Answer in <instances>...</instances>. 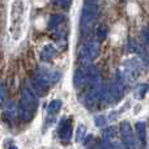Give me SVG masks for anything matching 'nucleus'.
Segmentation results:
<instances>
[{"label": "nucleus", "mask_w": 149, "mask_h": 149, "mask_svg": "<svg viewBox=\"0 0 149 149\" xmlns=\"http://www.w3.org/2000/svg\"><path fill=\"white\" fill-rule=\"evenodd\" d=\"M28 5L25 0H12L9 13V33L13 39H20L25 29Z\"/></svg>", "instance_id": "f257e3e1"}, {"label": "nucleus", "mask_w": 149, "mask_h": 149, "mask_svg": "<svg viewBox=\"0 0 149 149\" xmlns=\"http://www.w3.org/2000/svg\"><path fill=\"white\" fill-rule=\"evenodd\" d=\"M37 107H38L37 93L34 92L33 88L25 86L22 90V98H21V102H20V107H18L20 119L24 122L31 120L37 111Z\"/></svg>", "instance_id": "f03ea898"}, {"label": "nucleus", "mask_w": 149, "mask_h": 149, "mask_svg": "<svg viewBox=\"0 0 149 149\" xmlns=\"http://www.w3.org/2000/svg\"><path fill=\"white\" fill-rule=\"evenodd\" d=\"M98 15H100V8L98 4L93 0H88L84 4L81 10V17H80V25H81L82 31L86 33L90 28L93 26V24L97 21Z\"/></svg>", "instance_id": "7ed1b4c3"}, {"label": "nucleus", "mask_w": 149, "mask_h": 149, "mask_svg": "<svg viewBox=\"0 0 149 149\" xmlns=\"http://www.w3.org/2000/svg\"><path fill=\"white\" fill-rule=\"evenodd\" d=\"M58 135L60 140L64 143H68L72 137V120L68 119L67 116H63L60 120L59 127H58Z\"/></svg>", "instance_id": "20e7f679"}, {"label": "nucleus", "mask_w": 149, "mask_h": 149, "mask_svg": "<svg viewBox=\"0 0 149 149\" xmlns=\"http://www.w3.org/2000/svg\"><path fill=\"white\" fill-rule=\"evenodd\" d=\"M120 132H122V137H123V143L127 145V147H130V148L136 147L134 131H132L131 124H130L127 120H124L120 123Z\"/></svg>", "instance_id": "39448f33"}, {"label": "nucleus", "mask_w": 149, "mask_h": 149, "mask_svg": "<svg viewBox=\"0 0 149 149\" xmlns=\"http://www.w3.org/2000/svg\"><path fill=\"white\" fill-rule=\"evenodd\" d=\"M37 74H38L39 77H42L45 81H47L50 85L56 84L60 80V77H62V73L60 72H58V71H55V70H50V68H41Z\"/></svg>", "instance_id": "423d86ee"}, {"label": "nucleus", "mask_w": 149, "mask_h": 149, "mask_svg": "<svg viewBox=\"0 0 149 149\" xmlns=\"http://www.w3.org/2000/svg\"><path fill=\"white\" fill-rule=\"evenodd\" d=\"M49 86H50L49 82L45 81V80L42 79V77H39L38 74H36V76L31 79V88H33L34 92H36L38 95H41V97H43V95L47 94Z\"/></svg>", "instance_id": "0eeeda50"}, {"label": "nucleus", "mask_w": 149, "mask_h": 149, "mask_svg": "<svg viewBox=\"0 0 149 149\" xmlns=\"http://www.w3.org/2000/svg\"><path fill=\"white\" fill-rule=\"evenodd\" d=\"M124 67V71L123 72L126 73V76L130 79V81H131L132 79H136L137 76H139L140 73V65L139 63L136 62V60L131 59V60H126L123 64Z\"/></svg>", "instance_id": "6e6552de"}, {"label": "nucleus", "mask_w": 149, "mask_h": 149, "mask_svg": "<svg viewBox=\"0 0 149 149\" xmlns=\"http://www.w3.org/2000/svg\"><path fill=\"white\" fill-rule=\"evenodd\" d=\"M89 82V73H88V70L85 68H80L77 70L73 74V84L76 88H82Z\"/></svg>", "instance_id": "1a4fd4ad"}, {"label": "nucleus", "mask_w": 149, "mask_h": 149, "mask_svg": "<svg viewBox=\"0 0 149 149\" xmlns=\"http://www.w3.org/2000/svg\"><path fill=\"white\" fill-rule=\"evenodd\" d=\"M18 114V107L16 101H8L4 107V116L7 120H13Z\"/></svg>", "instance_id": "9d476101"}, {"label": "nucleus", "mask_w": 149, "mask_h": 149, "mask_svg": "<svg viewBox=\"0 0 149 149\" xmlns=\"http://www.w3.org/2000/svg\"><path fill=\"white\" fill-rule=\"evenodd\" d=\"M84 50L86 51V54L89 55V58L92 60L97 59V58L100 56V54H101V46H100L98 42H93V41L89 42V43L84 47Z\"/></svg>", "instance_id": "9b49d317"}, {"label": "nucleus", "mask_w": 149, "mask_h": 149, "mask_svg": "<svg viewBox=\"0 0 149 149\" xmlns=\"http://www.w3.org/2000/svg\"><path fill=\"white\" fill-rule=\"evenodd\" d=\"M56 52H58L56 49H55L52 45H46L41 51V59L43 60V62H51L55 58Z\"/></svg>", "instance_id": "f8f14e48"}, {"label": "nucleus", "mask_w": 149, "mask_h": 149, "mask_svg": "<svg viewBox=\"0 0 149 149\" xmlns=\"http://www.w3.org/2000/svg\"><path fill=\"white\" fill-rule=\"evenodd\" d=\"M135 130H136L139 141L145 143V140H147V124H145L144 122H137V123L135 124Z\"/></svg>", "instance_id": "ddd939ff"}, {"label": "nucleus", "mask_w": 149, "mask_h": 149, "mask_svg": "<svg viewBox=\"0 0 149 149\" xmlns=\"http://www.w3.org/2000/svg\"><path fill=\"white\" fill-rule=\"evenodd\" d=\"M65 21L64 15H51L49 20V28L50 29H58L63 25V22Z\"/></svg>", "instance_id": "4468645a"}, {"label": "nucleus", "mask_w": 149, "mask_h": 149, "mask_svg": "<svg viewBox=\"0 0 149 149\" xmlns=\"http://www.w3.org/2000/svg\"><path fill=\"white\" fill-rule=\"evenodd\" d=\"M149 92V84H139L134 90V97L136 100H143Z\"/></svg>", "instance_id": "2eb2a0df"}, {"label": "nucleus", "mask_w": 149, "mask_h": 149, "mask_svg": "<svg viewBox=\"0 0 149 149\" xmlns=\"http://www.w3.org/2000/svg\"><path fill=\"white\" fill-rule=\"evenodd\" d=\"M62 101L60 100H54V101H51V102L47 105V113L49 114H51V115H54V114H56V113H59V110L62 109Z\"/></svg>", "instance_id": "dca6fc26"}, {"label": "nucleus", "mask_w": 149, "mask_h": 149, "mask_svg": "<svg viewBox=\"0 0 149 149\" xmlns=\"http://www.w3.org/2000/svg\"><path fill=\"white\" fill-rule=\"evenodd\" d=\"M116 136V130L115 127H107V128L103 130L102 132V139L106 141H113Z\"/></svg>", "instance_id": "f3484780"}, {"label": "nucleus", "mask_w": 149, "mask_h": 149, "mask_svg": "<svg viewBox=\"0 0 149 149\" xmlns=\"http://www.w3.org/2000/svg\"><path fill=\"white\" fill-rule=\"evenodd\" d=\"M109 34V28L106 25H100L97 28V31H95V36H97L98 41H105L106 37Z\"/></svg>", "instance_id": "a211bd4d"}, {"label": "nucleus", "mask_w": 149, "mask_h": 149, "mask_svg": "<svg viewBox=\"0 0 149 149\" xmlns=\"http://www.w3.org/2000/svg\"><path fill=\"white\" fill-rule=\"evenodd\" d=\"M137 55L140 56V59H141V62H143V64H145V65H148L149 64V54H148V51L145 50V47H140V50L137 51Z\"/></svg>", "instance_id": "6ab92c4d"}, {"label": "nucleus", "mask_w": 149, "mask_h": 149, "mask_svg": "<svg viewBox=\"0 0 149 149\" xmlns=\"http://www.w3.org/2000/svg\"><path fill=\"white\" fill-rule=\"evenodd\" d=\"M85 132H86V127H85L84 124H80L76 131V141H82V140H84Z\"/></svg>", "instance_id": "aec40b11"}, {"label": "nucleus", "mask_w": 149, "mask_h": 149, "mask_svg": "<svg viewBox=\"0 0 149 149\" xmlns=\"http://www.w3.org/2000/svg\"><path fill=\"white\" fill-rule=\"evenodd\" d=\"M94 123L97 127H105L106 123H107V118L105 115H98V116H95Z\"/></svg>", "instance_id": "412c9836"}, {"label": "nucleus", "mask_w": 149, "mask_h": 149, "mask_svg": "<svg viewBox=\"0 0 149 149\" xmlns=\"http://www.w3.org/2000/svg\"><path fill=\"white\" fill-rule=\"evenodd\" d=\"M128 46H130V50H131L132 52H136L137 54V51L140 50V45H139V42L136 41V39H134V38H131L130 39V43H128Z\"/></svg>", "instance_id": "4be33fe9"}, {"label": "nucleus", "mask_w": 149, "mask_h": 149, "mask_svg": "<svg viewBox=\"0 0 149 149\" xmlns=\"http://www.w3.org/2000/svg\"><path fill=\"white\" fill-rule=\"evenodd\" d=\"M71 1L72 0H55V4L58 5V7H62V8H67V7H70V4H71Z\"/></svg>", "instance_id": "5701e85b"}, {"label": "nucleus", "mask_w": 149, "mask_h": 149, "mask_svg": "<svg viewBox=\"0 0 149 149\" xmlns=\"http://www.w3.org/2000/svg\"><path fill=\"white\" fill-rule=\"evenodd\" d=\"M5 98H7V90H5V85L1 84V88H0V101H1V103H4Z\"/></svg>", "instance_id": "b1692460"}, {"label": "nucleus", "mask_w": 149, "mask_h": 149, "mask_svg": "<svg viewBox=\"0 0 149 149\" xmlns=\"http://www.w3.org/2000/svg\"><path fill=\"white\" fill-rule=\"evenodd\" d=\"M143 38H144V42H145V45H147V47H149V28L143 30Z\"/></svg>", "instance_id": "393cba45"}, {"label": "nucleus", "mask_w": 149, "mask_h": 149, "mask_svg": "<svg viewBox=\"0 0 149 149\" xmlns=\"http://www.w3.org/2000/svg\"><path fill=\"white\" fill-rule=\"evenodd\" d=\"M92 141H94V137H93V135H89V136L84 140V145H86V147H88V145H89Z\"/></svg>", "instance_id": "a878e982"}]
</instances>
